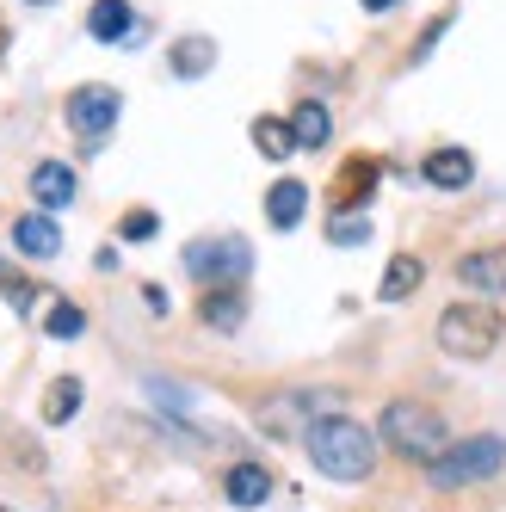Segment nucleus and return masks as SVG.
I'll list each match as a JSON object with an SVG mask.
<instances>
[{"instance_id":"10","label":"nucleus","mask_w":506,"mask_h":512,"mask_svg":"<svg viewBox=\"0 0 506 512\" xmlns=\"http://www.w3.org/2000/svg\"><path fill=\"white\" fill-rule=\"evenodd\" d=\"M420 173H426V186H439V192H463L469 179H476V155L469 149H432Z\"/></svg>"},{"instance_id":"8","label":"nucleus","mask_w":506,"mask_h":512,"mask_svg":"<svg viewBox=\"0 0 506 512\" xmlns=\"http://www.w3.org/2000/svg\"><path fill=\"white\" fill-rule=\"evenodd\" d=\"M75 192H81V179H75L68 161H38V167H31V198H38L44 210L75 204Z\"/></svg>"},{"instance_id":"20","label":"nucleus","mask_w":506,"mask_h":512,"mask_svg":"<svg viewBox=\"0 0 506 512\" xmlns=\"http://www.w3.org/2000/svg\"><path fill=\"white\" fill-rule=\"evenodd\" d=\"M253 149H260L266 161H284V155L297 149V136H291L284 118H253Z\"/></svg>"},{"instance_id":"13","label":"nucleus","mask_w":506,"mask_h":512,"mask_svg":"<svg viewBox=\"0 0 506 512\" xmlns=\"http://www.w3.org/2000/svg\"><path fill=\"white\" fill-rule=\"evenodd\" d=\"M303 210H309V186H303V179H278V186L266 192V223L272 229H297Z\"/></svg>"},{"instance_id":"4","label":"nucleus","mask_w":506,"mask_h":512,"mask_svg":"<svg viewBox=\"0 0 506 512\" xmlns=\"http://www.w3.org/2000/svg\"><path fill=\"white\" fill-rule=\"evenodd\" d=\"M506 469V438L482 432V438H463V445H445L439 463H426L432 488H469V482H494Z\"/></svg>"},{"instance_id":"1","label":"nucleus","mask_w":506,"mask_h":512,"mask_svg":"<svg viewBox=\"0 0 506 512\" xmlns=\"http://www.w3.org/2000/svg\"><path fill=\"white\" fill-rule=\"evenodd\" d=\"M303 445H309V463L328 475V482H365V475L377 469V438L358 420H346V414L315 420L303 432Z\"/></svg>"},{"instance_id":"16","label":"nucleus","mask_w":506,"mask_h":512,"mask_svg":"<svg viewBox=\"0 0 506 512\" xmlns=\"http://www.w3.org/2000/svg\"><path fill=\"white\" fill-rule=\"evenodd\" d=\"M198 315H204V327H210V334H235V327H241V315H247V303H241L235 290L223 284V290H204Z\"/></svg>"},{"instance_id":"2","label":"nucleus","mask_w":506,"mask_h":512,"mask_svg":"<svg viewBox=\"0 0 506 512\" xmlns=\"http://www.w3.org/2000/svg\"><path fill=\"white\" fill-rule=\"evenodd\" d=\"M500 346V315L488 303H451L439 315V352L457 364H482Z\"/></svg>"},{"instance_id":"18","label":"nucleus","mask_w":506,"mask_h":512,"mask_svg":"<svg viewBox=\"0 0 506 512\" xmlns=\"http://www.w3.org/2000/svg\"><path fill=\"white\" fill-rule=\"evenodd\" d=\"M420 278H426V266L414 260V253H395L389 272H383V284H377V297H383V303H402L408 290H420Z\"/></svg>"},{"instance_id":"19","label":"nucleus","mask_w":506,"mask_h":512,"mask_svg":"<svg viewBox=\"0 0 506 512\" xmlns=\"http://www.w3.org/2000/svg\"><path fill=\"white\" fill-rule=\"evenodd\" d=\"M81 395H87L81 377H56V383L44 389V420H50V426H68V420L81 414Z\"/></svg>"},{"instance_id":"14","label":"nucleus","mask_w":506,"mask_h":512,"mask_svg":"<svg viewBox=\"0 0 506 512\" xmlns=\"http://www.w3.org/2000/svg\"><path fill=\"white\" fill-rule=\"evenodd\" d=\"M371 192H377V161L358 155V161H346V173H340V186L328 192V204H334V210H358Z\"/></svg>"},{"instance_id":"17","label":"nucleus","mask_w":506,"mask_h":512,"mask_svg":"<svg viewBox=\"0 0 506 512\" xmlns=\"http://www.w3.org/2000/svg\"><path fill=\"white\" fill-rule=\"evenodd\" d=\"M291 136H297V149H328V136H334V118H328V105H297L291 112Z\"/></svg>"},{"instance_id":"21","label":"nucleus","mask_w":506,"mask_h":512,"mask_svg":"<svg viewBox=\"0 0 506 512\" xmlns=\"http://www.w3.org/2000/svg\"><path fill=\"white\" fill-rule=\"evenodd\" d=\"M328 241L334 247H365L371 241V216L365 210H334L328 216Z\"/></svg>"},{"instance_id":"9","label":"nucleus","mask_w":506,"mask_h":512,"mask_svg":"<svg viewBox=\"0 0 506 512\" xmlns=\"http://www.w3.org/2000/svg\"><path fill=\"white\" fill-rule=\"evenodd\" d=\"M457 278L482 297H506V247H482V253H463Z\"/></svg>"},{"instance_id":"26","label":"nucleus","mask_w":506,"mask_h":512,"mask_svg":"<svg viewBox=\"0 0 506 512\" xmlns=\"http://www.w3.org/2000/svg\"><path fill=\"white\" fill-rule=\"evenodd\" d=\"M358 7H371V13H395L402 0H358Z\"/></svg>"},{"instance_id":"11","label":"nucleus","mask_w":506,"mask_h":512,"mask_svg":"<svg viewBox=\"0 0 506 512\" xmlns=\"http://www.w3.org/2000/svg\"><path fill=\"white\" fill-rule=\"evenodd\" d=\"M13 247L25 253V260H56V253H62V229L50 223V216H19V223H13Z\"/></svg>"},{"instance_id":"23","label":"nucleus","mask_w":506,"mask_h":512,"mask_svg":"<svg viewBox=\"0 0 506 512\" xmlns=\"http://www.w3.org/2000/svg\"><path fill=\"white\" fill-rule=\"evenodd\" d=\"M0 297H7L19 315H31V303H38V284H31L25 272H13V266H0Z\"/></svg>"},{"instance_id":"25","label":"nucleus","mask_w":506,"mask_h":512,"mask_svg":"<svg viewBox=\"0 0 506 512\" xmlns=\"http://www.w3.org/2000/svg\"><path fill=\"white\" fill-rule=\"evenodd\" d=\"M142 303H149L155 315H167V290H161V284H149V290H142Z\"/></svg>"},{"instance_id":"15","label":"nucleus","mask_w":506,"mask_h":512,"mask_svg":"<svg viewBox=\"0 0 506 512\" xmlns=\"http://www.w3.org/2000/svg\"><path fill=\"white\" fill-rule=\"evenodd\" d=\"M167 68H173L179 81H198V75H210V68H216V44L210 38H179L167 50Z\"/></svg>"},{"instance_id":"27","label":"nucleus","mask_w":506,"mask_h":512,"mask_svg":"<svg viewBox=\"0 0 506 512\" xmlns=\"http://www.w3.org/2000/svg\"><path fill=\"white\" fill-rule=\"evenodd\" d=\"M31 7H50V0H31Z\"/></svg>"},{"instance_id":"22","label":"nucleus","mask_w":506,"mask_h":512,"mask_svg":"<svg viewBox=\"0 0 506 512\" xmlns=\"http://www.w3.org/2000/svg\"><path fill=\"white\" fill-rule=\"evenodd\" d=\"M44 334H50V340H81V334H87V315H81L75 303H56V309L44 315Z\"/></svg>"},{"instance_id":"7","label":"nucleus","mask_w":506,"mask_h":512,"mask_svg":"<svg viewBox=\"0 0 506 512\" xmlns=\"http://www.w3.org/2000/svg\"><path fill=\"white\" fill-rule=\"evenodd\" d=\"M87 31H93L99 44H142V38H149V25L130 13V0H93Z\"/></svg>"},{"instance_id":"3","label":"nucleus","mask_w":506,"mask_h":512,"mask_svg":"<svg viewBox=\"0 0 506 512\" xmlns=\"http://www.w3.org/2000/svg\"><path fill=\"white\" fill-rule=\"evenodd\" d=\"M383 438H389V451H402L408 463H439L445 457V420L432 408H420V401H389Z\"/></svg>"},{"instance_id":"12","label":"nucleus","mask_w":506,"mask_h":512,"mask_svg":"<svg viewBox=\"0 0 506 512\" xmlns=\"http://www.w3.org/2000/svg\"><path fill=\"white\" fill-rule=\"evenodd\" d=\"M223 494H229L235 506H266V500H272V475H266V463H229Z\"/></svg>"},{"instance_id":"28","label":"nucleus","mask_w":506,"mask_h":512,"mask_svg":"<svg viewBox=\"0 0 506 512\" xmlns=\"http://www.w3.org/2000/svg\"><path fill=\"white\" fill-rule=\"evenodd\" d=\"M0 512H13V506H0Z\"/></svg>"},{"instance_id":"5","label":"nucleus","mask_w":506,"mask_h":512,"mask_svg":"<svg viewBox=\"0 0 506 512\" xmlns=\"http://www.w3.org/2000/svg\"><path fill=\"white\" fill-rule=\"evenodd\" d=\"M179 266H186L198 284H241L247 266H253V247L241 235H198V241H186Z\"/></svg>"},{"instance_id":"24","label":"nucleus","mask_w":506,"mask_h":512,"mask_svg":"<svg viewBox=\"0 0 506 512\" xmlns=\"http://www.w3.org/2000/svg\"><path fill=\"white\" fill-rule=\"evenodd\" d=\"M155 229H161V223H155V210H130L124 223H118V235H124V241H149Z\"/></svg>"},{"instance_id":"6","label":"nucleus","mask_w":506,"mask_h":512,"mask_svg":"<svg viewBox=\"0 0 506 512\" xmlns=\"http://www.w3.org/2000/svg\"><path fill=\"white\" fill-rule=\"evenodd\" d=\"M62 118H68V130H75V136L99 142L105 130L124 118V99H118V87H99V81H93V87H75V93H68Z\"/></svg>"}]
</instances>
